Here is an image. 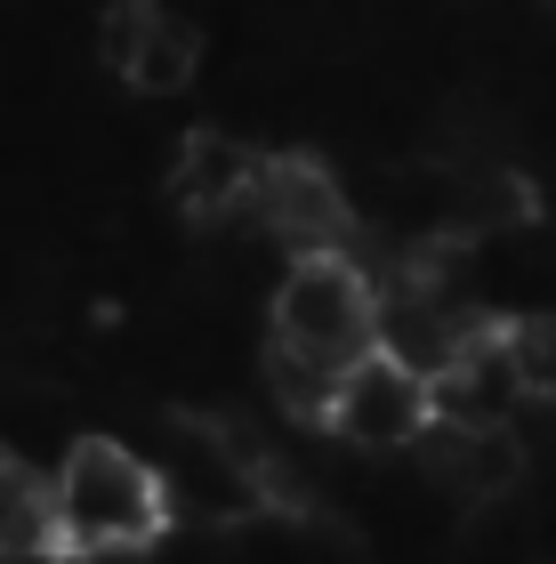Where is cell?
Instances as JSON below:
<instances>
[{"label":"cell","instance_id":"1","mask_svg":"<svg viewBox=\"0 0 556 564\" xmlns=\"http://www.w3.org/2000/svg\"><path fill=\"white\" fill-rule=\"evenodd\" d=\"M48 484H57V549L73 556H138L178 517L170 476L145 452L113 444V435H81Z\"/></svg>","mask_w":556,"mask_h":564},{"label":"cell","instance_id":"2","mask_svg":"<svg viewBox=\"0 0 556 564\" xmlns=\"http://www.w3.org/2000/svg\"><path fill=\"white\" fill-rule=\"evenodd\" d=\"M379 274L356 250H323V259H291L274 282V347L323 355V364L356 371L363 355H379Z\"/></svg>","mask_w":556,"mask_h":564},{"label":"cell","instance_id":"3","mask_svg":"<svg viewBox=\"0 0 556 564\" xmlns=\"http://www.w3.org/2000/svg\"><path fill=\"white\" fill-rule=\"evenodd\" d=\"M250 218H259L266 242H283L291 259H323V250H347L356 235V210H347L339 177L315 162V153H274L259 170V194H250Z\"/></svg>","mask_w":556,"mask_h":564},{"label":"cell","instance_id":"4","mask_svg":"<svg viewBox=\"0 0 556 564\" xmlns=\"http://www.w3.org/2000/svg\"><path fill=\"white\" fill-rule=\"evenodd\" d=\"M331 427L347 444H363V452L427 444V435H436V388H427L419 371H403L395 355H363V364L347 371V388H339Z\"/></svg>","mask_w":556,"mask_h":564},{"label":"cell","instance_id":"5","mask_svg":"<svg viewBox=\"0 0 556 564\" xmlns=\"http://www.w3.org/2000/svg\"><path fill=\"white\" fill-rule=\"evenodd\" d=\"M97 41H106V65L145 97H178L201 65V33L178 9H162V0H113Z\"/></svg>","mask_w":556,"mask_h":564},{"label":"cell","instance_id":"6","mask_svg":"<svg viewBox=\"0 0 556 564\" xmlns=\"http://www.w3.org/2000/svg\"><path fill=\"white\" fill-rule=\"evenodd\" d=\"M427 476H436L451 500L492 508V500L516 492L524 444H516L509 427H436V435H427Z\"/></svg>","mask_w":556,"mask_h":564},{"label":"cell","instance_id":"7","mask_svg":"<svg viewBox=\"0 0 556 564\" xmlns=\"http://www.w3.org/2000/svg\"><path fill=\"white\" fill-rule=\"evenodd\" d=\"M259 170H266L259 153H242L235 138L201 130V138H186L178 170H170V194H178L194 218H250V194H259Z\"/></svg>","mask_w":556,"mask_h":564},{"label":"cell","instance_id":"8","mask_svg":"<svg viewBox=\"0 0 556 564\" xmlns=\"http://www.w3.org/2000/svg\"><path fill=\"white\" fill-rule=\"evenodd\" d=\"M57 549V484L33 476V459L0 452V556H48Z\"/></svg>","mask_w":556,"mask_h":564},{"label":"cell","instance_id":"9","mask_svg":"<svg viewBox=\"0 0 556 564\" xmlns=\"http://www.w3.org/2000/svg\"><path fill=\"white\" fill-rule=\"evenodd\" d=\"M541 194L524 186L509 162H476V170H451V218L468 226V235H484V226H533Z\"/></svg>","mask_w":556,"mask_h":564},{"label":"cell","instance_id":"10","mask_svg":"<svg viewBox=\"0 0 556 564\" xmlns=\"http://www.w3.org/2000/svg\"><path fill=\"white\" fill-rule=\"evenodd\" d=\"M266 388H274V403H283L298 427H331L347 371L323 364V355H298V347H266Z\"/></svg>","mask_w":556,"mask_h":564},{"label":"cell","instance_id":"11","mask_svg":"<svg viewBox=\"0 0 556 564\" xmlns=\"http://www.w3.org/2000/svg\"><path fill=\"white\" fill-rule=\"evenodd\" d=\"M500 347H509L524 395L556 412V315H516V323H500Z\"/></svg>","mask_w":556,"mask_h":564}]
</instances>
